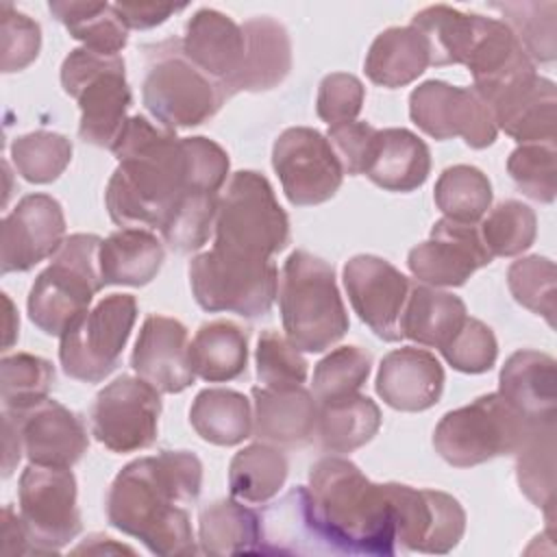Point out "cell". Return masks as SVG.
Returning <instances> with one entry per match:
<instances>
[{"mask_svg": "<svg viewBox=\"0 0 557 557\" xmlns=\"http://www.w3.org/2000/svg\"><path fill=\"white\" fill-rule=\"evenodd\" d=\"M202 487V461L189 450H161L126 463L107 494V520L161 557L196 555L187 505Z\"/></svg>", "mask_w": 557, "mask_h": 557, "instance_id": "cell-1", "label": "cell"}, {"mask_svg": "<svg viewBox=\"0 0 557 557\" xmlns=\"http://www.w3.org/2000/svg\"><path fill=\"white\" fill-rule=\"evenodd\" d=\"M111 152L117 168L104 189L109 218L122 228L161 231L189 191L183 139L146 115H133Z\"/></svg>", "mask_w": 557, "mask_h": 557, "instance_id": "cell-2", "label": "cell"}, {"mask_svg": "<svg viewBox=\"0 0 557 557\" xmlns=\"http://www.w3.org/2000/svg\"><path fill=\"white\" fill-rule=\"evenodd\" d=\"M307 492L324 548L376 557L396 553V520L385 483H372L357 463L337 455L318 459Z\"/></svg>", "mask_w": 557, "mask_h": 557, "instance_id": "cell-3", "label": "cell"}, {"mask_svg": "<svg viewBox=\"0 0 557 557\" xmlns=\"http://www.w3.org/2000/svg\"><path fill=\"white\" fill-rule=\"evenodd\" d=\"M276 296L285 337L298 350L322 352L350 326L333 265L307 250H294L285 259Z\"/></svg>", "mask_w": 557, "mask_h": 557, "instance_id": "cell-4", "label": "cell"}, {"mask_svg": "<svg viewBox=\"0 0 557 557\" xmlns=\"http://www.w3.org/2000/svg\"><path fill=\"white\" fill-rule=\"evenodd\" d=\"M100 244L102 239L94 233L65 237L50 265L30 285L26 309L41 333L61 337L89 311L94 296L104 287Z\"/></svg>", "mask_w": 557, "mask_h": 557, "instance_id": "cell-5", "label": "cell"}, {"mask_svg": "<svg viewBox=\"0 0 557 557\" xmlns=\"http://www.w3.org/2000/svg\"><path fill=\"white\" fill-rule=\"evenodd\" d=\"M213 248L272 259L289 244V218L276 200L270 181L255 170H239L218 200Z\"/></svg>", "mask_w": 557, "mask_h": 557, "instance_id": "cell-6", "label": "cell"}, {"mask_svg": "<svg viewBox=\"0 0 557 557\" xmlns=\"http://www.w3.org/2000/svg\"><path fill=\"white\" fill-rule=\"evenodd\" d=\"M141 98L157 124L170 131L200 126L226 100L220 85L183 54L181 39L146 46Z\"/></svg>", "mask_w": 557, "mask_h": 557, "instance_id": "cell-7", "label": "cell"}, {"mask_svg": "<svg viewBox=\"0 0 557 557\" xmlns=\"http://www.w3.org/2000/svg\"><path fill=\"white\" fill-rule=\"evenodd\" d=\"M61 87L78 102V137L98 148H113L133 102L120 54L74 48L61 63Z\"/></svg>", "mask_w": 557, "mask_h": 557, "instance_id": "cell-8", "label": "cell"}, {"mask_svg": "<svg viewBox=\"0 0 557 557\" xmlns=\"http://www.w3.org/2000/svg\"><path fill=\"white\" fill-rule=\"evenodd\" d=\"M531 424L498 394H485L442 416L433 431L435 453L455 468H472L520 448Z\"/></svg>", "mask_w": 557, "mask_h": 557, "instance_id": "cell-9", "label": "cell"}, {"mask_svg": "<svg viewBox=\"0 0 557 557\" xmlns=\"http://www.w3.org/2000/svg\"><path fill=\"white\" fill-rule=\"evenodd\" d=\"M187 274L194 300L209 313L265 315L278 289V270L272 259L242 257L213 246L189 261Z\"/></svg>", "mask_w": 557, "mask_h": 557, "instance_id": "cell-10", "label": "cell"}, {"mask_svg": "<svg viewBox=\"0 0 557 557\" xmlns=\"http://www.w3.org/2000/svg\"><path fill=\"white\" fill-rule=\"evenodd\" d=\"M137 320L133 294H109L81 315L59 344V361L70 379L83 383L104 381L122 359V350Z\"/></svg>", "mask_w": 557, "mask_h": 557, "instance_id": "cell-11", "label": "cell"}, {"mask_svg": "<svg viewBox=\"0 0 557 557\" xmlns=\"http://www.w3.org/2000/svg\"><path fill=\"white\" fill-rule=\"evenodd\" d=\"M17 496L35 555H57L81 533L78 490L70 468L28 463L20 474Z\"/></svg>", "mask_w": 557, "mask_h": 557, "instance_id": "cell-12", "label": "cell"}, {"mask_svg": "<svg viewBox=\"0 0 557 557\" xmlns=\"http://www.w3.org/2000/svg\"><path fill=\"white\" fill-rule=\"evenodd\" d=\"M161 396L139 376L122 374L91 405V435L111 453H137L157 442Z\"/></svg>", "mask_w": 557, "mask_h": 557, "instance_id": "cell-13", "label": "cell"}, {"mask_svg": "<svg viewBox=\"0 0 557 557\" xmlns=\"http://www.w3.org/2000/svg\"><path fill=\"white\" fill-rule=\"evenodd\" d=\"M272 168L287 200L313 207L331 200L342 181V163L326 135L309 126L285 128L272 146Z\"/></svg>", "mask_w": 557, "mask_h": 557, "instance_id": "cell-14", "label": "cell"}, {"mask_svg": "<svg viewBox=\"0 0 557 557\" xmlns=\"http://www.w3.org/2000/svg\"><path fill=\"white\" fill-rule=\"evenodd\" d=\"M409 117L433 139L461 137L476 150L492 146L498 135L494 115L476 89L444 81H424L409 94Z\"/></svg>", "mask_w": 557, "mask_h": 557, "instance_id": "cell-15", "label": "cell"}, {"mask_svg": "<svg viewBox=\"0 0 557 557\" xmlns=\"http://www.w3.org/2000/svg\"><path fill=\"white\" fill-rule=\"evenodd\" d=\"M396 520V544L407 550L444 555L453 550L466 531L461 503L440 490L385 483Z\"/></svg>", "mask_w": 557, "mask_h": 557, "instance_id": "cell-16", "label": "cell"}, {"mask_svg": "<svg viewBox=\"0 0 557 557\" xmlns=\"http://www.w3.org/2000/svg\"><path fill=\"white\" fill-rule=\"evenodd\" d=\"M344 287L355 313L376 337L403 339L400 313L411 283L398 268L376 255H355L344 265Z\"/></svg>", "mask_w": 557, "mask_h": 557, "instance_id": "cell-17", "label": "cell"}, {"mask_svg": "<svg viewBox=\"0 0 557 557\" xmlns=\"http://www.w3.org/2000/svg\"><path fill=\"white\" fill-rule=\"evenodd\" d=\"M487 263L492 255L481 242L479 226L448 218H440L429 239L407 255L411 274L431 287H459Z\"/></svg>", "mask_w": 557, "mask_h": 557, "instance_id": "cell-18", "label": "cell"}, {"mask_svg": "<svg viewBox=\"0 0 557 557\" xmlns=\"http://www.w3.org/2000/svg\"><path fill=\"white\" fill-rule=\"evenodd\" d=\"M63 242L65 215L61 202L48 194L24 196L2 220V274L33 270L39 261L54 257Z\"/></svg>", "mask_w": 557, "mask_h": 557, "instance_id": "cell-19", "label": "cell"}, {"mask_svg": "<svg viewBox=\"0 0 557 557\" xmlns=\"http://www.w3.org/2000/svg\"><path fill=\"white\" fill-rule=\"evenodd\" d=\"M9 413L17 424L24 455L35 466L72 468L89 446L85 422L52 398Z\"/></svg>", "mask_w": 557, "mask_h": 557, "instance_id": "cell-20", "label": "cell"}, {"mask_svg": "<svg viewBox=\"0 0 557 557\" xmlns=\"http://www.w3.org/2000/svg\"><path fill=\"white\" fill-rule=\"evenodd\" d=\"M131 366L139 379L161 394L187 389L196 381V374L189 361L185 324L170 315H148L139 329Z\"/></svg>", "mask_w": 557, "mask_h": 557, "instance_id": "cell-21", "label": "cell"}, {"mask_svg": "<svg viewBox=\"0 0 557 557\" xmlns=\"http://www.w3.org/2000/svg\"><path fill=\"white\" fill-rule=\"evenodd\" d=\"M181 50L228 100V87L244 61L242 26L215 9H198L185 24Z\"/></svg>", "mask_w": 557, "mask_h": 557, "instance_id": "cell-22", "label": "cell"}, {"mask_svg": "<svg viewBox=\"0 0 557 557\" xmlns=\"http://www.w3.org/2000/svg\"><path fill=\"white\" fill-rule=\"evenodd\" d=\"M374 387L392 409L424 411L442 396L444 368L433 352L403 346L383 357Z\"/></svg>", "mask_w": 557, "mask_h": 557, "instance_id": "cell-23", "label": "cell"}, {"mask_svg": "<svg viewBox=\"0 0 557 557\" xmlns=\"http://www.w3.org/2000/svg\"><path fill=\"white\" fill-rule=\"evenodd\" d=\"M463 65L470 70L474 78L472 87L485 104L513 83L537 74L535 63L529 59L511 28L503 20L485 15Z\"/></svg>", "mask_w": 557, "mask_h": 557, "instance_id": "cell-24", "label": "cell"}, {"mask_svg": "<svg viewBox=\"0 0 557 557\" xmlns=\"http://www.w3.org/2000/svg\"><path fill=\"white\" fill-rule=\"evenodd\" d=\"M494 122L518 144L555 141L557 91L550 78L533 74L487 102Z\"/></svg>", "mask_w": 557, "mask_h": 557, "instance_id": "cell-25", "label": "cell"}, {"mask_svg": "<svg viewBox=\"0 0 557 557\" xmlns=\"http://www.w3.org/2000/svg\"><path fill=\"white\" fill-rule=\"evenodd\" d=\"M498 394L529 422L557 418V363L550 355L522 348L507 357L498 376Z\"/></svg>", "mask_w": 557, "mask_h": 557, "instance_id": "cell-26", "label": "cell"}, {"mask_svg": "<svg viewBox=\"0 0 557 557\" xmlns=\"http://www.w3.org/2000/svg\"><path fill=\"white\" fill-rule=\"evenodd\" d=\"M252 435L272 446H305L315 435L318 400L302 385L252 387Z\"/></svg>", "mask_w": 557, "mask_h": 557, "instance_id": "cell-27", "label": "cell"}, {"mask_svg": "<svg viewBox=\"0 0 557 557\" xmlns=\"http://www.w3.org/2000/svg\"><path fill=\"white\" fill-rule=\"evenodd\" d=\"M244 61L228 87V98L239 91H268L278 87L292 70V41L287 28L261 15L242 24Z\"/></svg>", "mask_w": 557, "mask_h": 557, "instance_id": "cell-28", "label": "cell"}, {"mask_svg": "<svg viewBox=\"0 0 557 557\" xmlns=\"http://www.w3.org/2000/svg\"><path fill=\"white\" fill-rule=\"evenodd\" d=\"M431 172V150L407 128H376L363 176L385 191H413Z\"/></svg>", "mask_w": 557, "mask_h": 557, "instance_id": "cell-29", "label": "cell"}, {"mask_svg": "<svg viewBox=\"0 0 557 557\" xmlns=\"http://www.w3.org/2000/svg\"><path fill=\"white\" fill-rule=\"evenodd\" d=\"M466 302L444 289L416 283L400 313L403 337L442 350L466 322Z\"/></svg>", "mask_w": 557, "mask_h": 557, "instance_id": "cell-30", "label": "cell"}, {"mask_svg": "<svg viewBox=\"0 0 557 557\" xmlns=\"http://www.w3.org/2000/svg\"><path fill=\"white\" fill-rule=\"evenodd\" d=\"M198 544L205 555L263 553L261 518L237 498H220L198 513Z\"/></svg>", "mask_w": 557, "mask_h": 557, "instance_id": "cell-31", "label": "cell"}, {"mask_svg": "<svg viewBox=\"0 0 557 557\" xmlns=\"http://www.w3.org/2000/svg\"><path fill=\"white\" fill-rule=\"evenodd\" d=\"M165 259L163 244L150 228H120L100 244L104 285H148Z\"/></svg>", "mask_w": 557, "mask_h": 557, "instance_id": "cell-32", "label": "cell"}, {"mask_svg": "<svg viewBox=\"0 0 557 557\" xmlns=\"http://www.w3.org/2000/svg\"><path fill=\"white\" fill-rule=\"evenodd\" d=\"M424 37L409 26H392L374 37L363 61L366 76L381 87L396 89L413 83L429 67Z\"/></svg>", "mask_w": 557, "mask_h": 557, "instance_id": "cell-33", "label": "cell"}, {"mask_svg": "<svg viewBox=\"0 0 557 557\" xmlns=\"http://www.w3.org/2000/svg\"><path fill=\"white\" fill-rule=\"evenodd\" d=\"M381 429L379 405L359 392L318 403L315 435L326 453H352Z\"/></svg>", "mask_w": 557, "mask_h": 557, "instance_id": "cell-34", "label": "cell"}, {"mask_svg": "<svg viewBox=\"0 0 557 557\" xmlns=\"http://www.w3.org/2000/svg\"><path fill=\"white\" fill-rule=\"evenodd\" d=\"M189 361L202 381H233L246 370L248 335L231 320L205 322L189 344Z\"/></svg>", "mask_w": 557, "mask_h": 557, "instance_id": "cell-35", "label": "cell"}, {"mask_svg": "<svg viewBox=\"0 0 557 557\" xmlns=\"http://www.w3.org/2000/svg\"><path fill=\"white\" fill-rule=\"evenodd\" d=\"M194 431L209 444L237 446L252 435L250 400L235 389H200L189 407Z\"/></svg>", "mask_w": 557, "mask_h": 557, "instance_id": "cell-36", "label": "cell"}, {"mask_svg": "<svg viewBox=\"0 0 557 557\" xmlns=\"http://www.w3.org/2000/svg\"><path fill=\"white\" fill-rule=\"evenodd\" d=\"M481 20L483 15L479 13H463L446 4H433L418 11L411 17V26L426 41L429 63L442 67L466 63L476 41Z\"/></svg>", "mask_w": 557, "mask_h": 557, "instance_id": "cell-37", "label": "cell"}, {"mask_svg": "<svg viewBox=\"0 0 557 557\" xmlns=\"http://www.w3.org/2000/svg\"><path fill=\"white\" fill-rule=\"evenodd\" d=\"M263 553H309L324 548L309 507L307 485L289 490L261 516Z\"/></svg>", "mask_w": 557, "mask_h": 557, "instance_id": "cell-38", "label": "cell"}, {"mask_svg": "<svg viewBox=\"0 0 557 557\" xmlns=\"http://www.w3.org/2000/svg\"><path fill=\"white\" fill-rule=\"evenodd\" d=\"M287 470L289 463L283 450L265 442H255L237 450L228 463L231 496L242 503L263 505L281 492Z\"/></svg>", "mask_w": 557, "mask_h": 557, "instance_id": "cell-39", "label": "cell"}, {"mask_svg": "<svg viewBox=\"0 0 557 557\" xmlns=\"http://www.w3.org/2000/svg\"><path fill=\"white\" fill-rule=\"evenodd\" d=\"M48 9L74 39L94 52L117 54L128 41V28L115 13L113 2L50 0Z\"/></svg>", "mask_w": 557, "mask_h": 557, "instance_id": "cell-40", "label": "cell"}, {"mask_svg": "<svg viewBox=\"0 0 557 557\" xmlns=\"http://www.w3.org/2000/svg\"><path fill=\"white\" fill-rule=\"evenodd\" d=\"M516 476L520 492L540 507L548 522L555 511V422L531 424L516 450Z\"/></svg>", "mask_w": 557, "mask_h": 557, "instance_id": "cell-41", "label": "cell"}, {"mask_svg": "<svg viewBox=\"0 0 557 557\" xmlns=\"http://www.w3.org/2000/svg\"><path fill=\"white\" fill-rule=\"evenodd\" d=\"M433 200L444 218L476 224L492 209V183L474 165H450L440 174Z\"/></svg>", "mask_w": 557, "mask_h": 557, "instance_id": "cell-42", "label": "cell"}, {"mask_svg": "<svg viewBox=\"0 0 557 557\" xmlns=\"http://www.w3.org/2000/svg\"><path fill=\"white\" fill-rule=\"evenodd\" d=\"M479 235L492 259L516 257L529 250L535 242V211L520 200H503L481 218Z\"/></svg>", "mask_w": 557, "mask_h": 557, "instance_id": "cell-43", "label": "cell"}, {"mask_svg": "<svg viewBox=\"0 0 557 557\" xmlns=\"http://www.w3.org/2000/svg\"><path fill=\"white\" fill-rule=\"evenodd\" d=\"M11 159L17 174L35 185L57 181L72 161V141L52 131H33L11 144Z\"/></svg>", "mask_w": 557, "mask_h": 557, "instance_id": "cell-44", "label": "cell"}, {"mask_svg": "<svg viewBox=\"0 0 557 557\" xmlns=\"http://www.w3.org/2000/svg\"><path fill=\"white\" fill-rule=\"evenodd\" d=\"M54 383V368L48 359L15 352L0 361V394L7 411H22L48 398Z\"/></svg>", "mask_w": 557, "mask_h": 557, "instance_id": "cell-45", "label": "cell"}, {"mask_svg": "<svg viewBox=\"0 0 557 557\" xmlns=\"http://www.w3.org/2000/svg\"><path fill=\"white\" fill-rule=\"evenodd\" d=\"M492 9L503 13L529 59L550 63L555 59V13L557 2H494Z\"/></svg>", "mask_w": 557, "mask_h": 557, "instance_id": "cell-46", "label": "cell"}, {"mask_svg": "<svg viewBox=\"0 0 557 557\" xmlns=\"http://www.w3.org/2000/svg\"><path fill=\"white\" fill-rule=\"evenodd\" d=\"M507 285L518 305L542 315L555 326L557 313V270L548 257L529 255L513 261L507 270Z\"/></svg>", "mask_w": 557, "mask_h": 557, "instance_id": "cell-47", "label": "cell"}, {"mask_svg": "<svg viewBox=\"0 0 557 557\" xmlns=\"http://www.w3.org/2000/svg\"><path fill=\"white\" fill-rule=\"evenodd\" d=\"M218 200V194L187 191L161 228L165 244L181 255L200 250L215 228Z\"/></svg>", "mask_w": 557, "mask_h": 557, "instance_id": "cell-48", "label": "cell"}, {"mask_svg": "<svg viewBox=\"0 0 557 557\" xmlns=\"http://www.w3.org/2000/svg\"><path fill=\"white\" fill-rule=\"evenodd\" d=\"M372 370V355L359 346H339L313 368L311 394L318 403L359 392Z\"/></svg>", "mask_w": 557, "mask_h": 557, "instance_id": "cell-49", "label": "cell"}, {"mask_svg": "<svg viewBox=\"0 0 557 557\" xmlns=\"http://www.w3.org/2000/svg\"><path fill=\"white\" fill-rule=\"evenodd\" d=\"M555 159V141L520 144L507 159V172L524 196L548 205L557 194Z\"/></svg>", "mask_w": 557, "mask_h": 557, "instance_id": "cell-50", "label": "cell"}, {"mask_svg": "<svg viewBox=\"0 0 557 557\" xmlns=\"http://www.w3.org/2000/svg\"><path fill=\"white\" fill-rule=\"evenodd\" d=\"M257 379L263 387L287 389L307 381V361L300 350L278 331H263L257 342Z\"/></svg>", "mask_w": 557, "mask_h": 557, "instance_id": "cell-51", "label": "cell"}, {"mask_svg": "<svg viewBox=\"0 0 557 557\" xmlns=\"http://www.w3.org/2000/svg\"><path fill=\"white\" fill-rule=\"evenodd\" d=\"M440 352L455 370L466 374H483L496 363L498 342L485 322L468 315L455 337Z\"/></svg>", "mask_w": 557, "mask_h": 557, "instance_id": "cell-52", "label": "cell"}, {"mask_svg": "<svg viewBox=\"0 0 557 557\" xmlns=\"http://www.w3.org/2000/svg\"><path fill=\"white\" fill-rule=\"evenodd\" d=\"M0 44H2V61L0 67L4 74L26 70L39 54L41 48V28L39 24L20 13L9 2L0 4Z\"/></svg>", "mask_w": 557, "mask_h": 557, "instance_id": "cell-53", "label": "cell"}, {"mask_svg": "<svg viewBox=\"0 0 557 557\" xmlns=\"http://www.w3.org/2000/svg\"><path fill=\"white\" fill-rule=\"evenodd\" d=\"M181 139L187 161V189L218 194L224 187L231 168L226 150L218 141L202 135Z\"/></svg>", "mask_w": 557, "mask_h": 557, "instance_id": "cell-54", "label": "cell"}, {"mask_svg": "<svg viewBox=\"0 0 557 557\" xmlns=\"http://www.w3.org/2000/svg\"><path fill=\"white\" fill-rule=\"evenodd\" d=\"M366 98V87L355 74L333 72L326 74L318 85L315 111L329 126L355 122L361 113Z\"/></svg>", "mask_w": 557, "mask_h": 557, "instance_id": "cell-55", "label": "cell"}, {"mask_svg": "<svg viewBox=\"0 0 557 557\" xmlns=\"http://www.w3.org/2000/svg\"><path fill=\"white\" fill-rule=\"evenodd\" d=\"M376 128L368 122H346L337 126H329L326 139L333 146L344 174L357 176L363 174V165L372 146Z\"/></svg>", "mask_w": 557, "mask_h": 557, "instance_id": "cell-56", "label": "cell"}, {"mask_svg": "<svg viewBox=\"0 0 557 557\" xmlns=\"http://www.w3.org/2000/svg\"><path fill=\"white\" fill-rule=\"evenodd\" d=\"M113 9L126 28L146 30L163 24L172 13L183 11L185 7L157 4V2H113Z\"/></svg>", "mask_w": 557, "mask_h": 557, "instance_id": "cell-57", "label": "cell"}, {"mask_svg": "<svg viewBox=\"0 0 557 557\" xmlns=\"http://www.w3.org/2000/svg\"><path fill=\"white\" fill-rule=\"evenodd\" d=\"M2 553L4 555H35L26 527L11 505L2 509Z\"/></svg>", "mask_w": 557, "mask_h": 557, "instance_id": "cell-58", "label": "cell"}, {"mask_svg": "<svg viewBox=\"0 0 557 557\" xmlns=\"http://www.w3.org/2000/svg\"><path fill=\"white\" fill-rule=\"evenodd\" d=\"M24 453L17 424L9 411H2V474L11 476Z\"/></svg>", "mask_w": 557, "mask_h": 557, "instance_id": "cell-59", "label": "cell"}, {"mask_svg": "<svg viewBox=\"0 0 557 557\" xmlns=\"http://www.w3.org/2000/svg\"><path fill=\"white\" fill-rule=\"evenodd\" d=\"M4 307H7V326H4V348H11V344L17 337V326H20V318L15 313V307L11 302V298L7 294H2Z\"/></svg>", "mask_w": 557, "mask_h": 557, "instance_id": "cell-60", "label": "cell"}]
</instances>
